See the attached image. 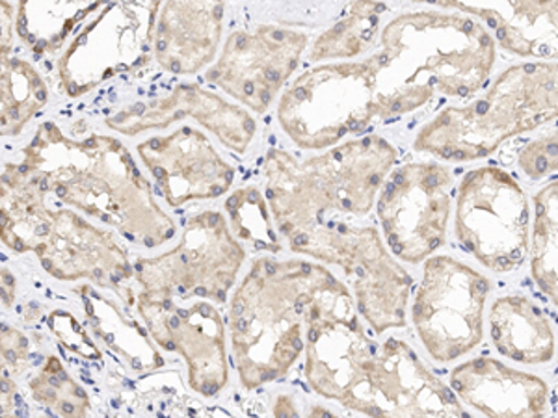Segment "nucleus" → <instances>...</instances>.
I'll return each mask as SVG.
<instances>
[{
	"mask_svg": "<svg viewBox=\"0 0 558 418\" xmlns=\"http://www.w3.org/2000/svg\"><path fill=\"white\" fill-rule=\"evenodd\" d=\"M452 173L438 162H413L389 173L376 201L389 251L408 265L436 254L451 218Z\"/></svg>",
	"mask_w": 558,
	"mask_h": 418,
	"instance_id": "nucleus-13",
	"label": "nucleus"
},
{
	"mask_svg": "<svg viewBox=\"0 0 558 418\" xmlns=\"http://www.w3.org/2000/svg\"><path fill=\"white\" fill-rule=\"evenodd\" d=\"M28 386L39 406L49 407L57 415L86 417L92 413L88 393L65 372L64 365L54 355L45 359Z\"/></svg>",
	"mask_w": 558,
	"mask_h": 418,
	"instance_id": "nucleus-26",
	"label": "nucleus"
},
{
	"mask_svg": "<svg viewBox=\"0 0 558 418\" xmlns=\"http://www.w3.org/2000/svg\"><path fill=\"white\" fill-rule=\"evenodd\" d=\"M244 260L246 249L231 233L226 216L204 210L184 222L183 235L173 249L136 259L134 279L142 291L226 304Z\"/></svg>",
	"mask_w": 558,
	"mask_h": 418,
	"instance_id": "nucleus-10",
	"label": "nucleus"
},
{
	"mask_svg": "<svg viewBox=\"0 0 558 418\" xmlns=\"http://www.w3.org/2000/svg\"><path fill=\"white\" fill-rule=\"evenodd\" d=\"M136 149L172 209L223 196L235 181V170L197 128H178L168 136L146 139Z\"/></svg>",
	"mask_w": 558,
	"mask_h": 418,
	"instance_id": "nucleus-16",
	"label": "nucleus"
},
{
	"mask_svg": "<svg viewBox=\"0 0 558 418\" xmlns=\"http://www.w3.org/2000/svg\"><path fill=\"white\" fill-rule=\"evenodd\" d=\"M395 162L397 149L376 134L350 139L304 162L283 149H270L265 197L276 228L287 238L331 214H368Z\"/></svg>",
	"mask_w": 558,
	"mask_h": 418,
	"instance_id": "nucleus-6",
	"label": "nucleus"
},
{
	"mask_svg": "<svg viewBox=\"0 0 558 418\" xmlns=\"http://www.w3.org/2000/svg\"><path fill=\"white\" fill-rule=\"evenodd\" d=\"M521 172L533 181L549 177L558 172V128L534 139L521 149L518 157Z\"/></svg>",
	"mask_w": 558,
	"mask_h": 418,
	"instance_id": "nucleus-28",
	"label": "nucleus"
},
{
	"mask_svg": "<svg viewBox=\"0 0 558 418\" xmlns=\"http://www.w3.org/2000/svg\"><path fill=\"white\" fill-rule=\"evenodd\" d=\"M49 88L33 64L21 58L0 62V133L20 136L44 110Z\"/></svg>",
	"mask_w": 558,
	"mask_h": 418,
	"instance_id": "nucleus-23",
	"label": "nucleus"
},
{
	"mask_svg": "<svg viewBox=\"0 0 558 418\" xmlns=\"http://www.w3.org/2000/svg\"><path fill=\"white\" fill-rule=\"evenodd\" d=\"M291 251L343 268L357 312L375 333L407 325L413 279L387 251L375 228L324 220L287 236Z\"/></svg>",
	"mask_w": 558,
	"mask_h": 418,
	"instance_id": "nucleus-9",
	"label": "nucleus"
},
{
	"mask_svg": "<svg viewBox=\"0 0 558 418\" xmlns=\"http://www.w3.org/2000/svg\"><path fill=\"white\" fill-rule=\"evenodd\" d=\"M489 331L497 352L521 365H544L557 352L551 323L533 299L521 294L495 299Z\"/></svg>",
	"mask_w": 558,
	"mask_h": 418,
	"instance_id": "nucleus-22",
	"label": "nucleus"
},
{
	"mask_svg": "<svg viewBox=\"0 0 558 418\" xmlns=\"http://www.w3.org/2000/svg\"><path fill=\"white\" fill-rule=\"evenodd\" d=\"M553 120H558V62L512 65L483 97L441 110L418 131L413 147L447 162H473Z\"/></svg>",
	"mask_w": 558,
	"mask_h": 418,
	"instance_id": "nucleus-7",
	"label": "nucleus"
},
{
	"mask_svg": "<svg viewBox=\"0 0 558 418\" xmlns=\"http://www.w3.org/2000/svg\"><path fill=\"white\" fill-rule=\"evenodd\" d=\"M194 118L229 151H247L254 142L257 125L246 110L216 96L199 84H179L172 94L155 101L136 102L105 120V125L125 136L160 131L175 121Z\"/></svg>",
	"mask_w": 558,
	"mask_h": 418,
	"instance_id": "nucleus-18",
	"label": "nucleus"
},
{
	"mask_svg": "<svg viewBox=\"0 0 558 418\" xmlns=\"http://www.w3.org/2000/svg\"><path fill=\"white\" fill-rule=\"evenodd\" d=\"M307 44V34L286 26L236 30L226 39L222 54L207 70L205 81L255 114H265L299 67Z\"/></svg>",
	"mask_w": 558,
	"mask_h": 418,
	"instance_id": "nucleus-15",
	"label": "nucleus"
},
{
	"mask_svg": "<svg viewBox=\"0 0 558 418\" xmlns=\"http://www.w3.org/2000/svg\"><path fill=\"white\" fill-rule=\"evenodd\" d=\"M226 210L231 218V229L236 238L255 242L260 249L281 251L278 236L274 233V216L267 197H263L255 186L241 188L226 201Z\"/></svg>",
	"mask_w": 558,
	"mask_h": 418,
	"instance_id": "nucleus-27",
	"label": "nucleus"
},
{
	"mask_svg": "<svg viewBox=\"0 0 558 418\" xmlns=\"http://www.w3.org/2000/svg\"><path fill=\"white\" fill-rule=\"evenodd\" d=\"M529 201L520 183L497 165L463 175L458 186L454 235L492 272H514L529 254Z\"/></svg>",
	"mask_w": 558,
	"mask_h": 418,
	"instance_id": "nucleus-11",
	"label": "nucleus"
},
{
	"mask_svg": "<svg viewBox=\"0 0 558 418\" xmlns=\"http://www.w3.org/2000/svg\"><path fill=\"white\" fill-rule=\"evenodd\" d=\"M387 8L380 0L350 2L336 25L320 34L310 49V60H347L367 51L375 44L381 13Z\"/></svg>",
	"mask_w": 558,
	"mask_h": 418,
	"instance_id": "nucleus-24",
	"label": "nucleus"
},
{
	"mask_svg": "<svg viewBox=\"0 0 558 418\" xmlns=\"http://www.w3.org/2000/svg\"><path fill=\"white\" fill-rule=\"evenodd\" d=\"M531 273L539 292L558 307V181L534 196Z\"/></svg>",
	"mask_w": 558,
	"mask_h": 418,
	"instance_id": "nucleus-25",
	"label": "nucleus"
},
{
	"mask_svg": "<svg viewBox=\"0 0 558 418\" xmlns=\"http://www.w3.org/2000/svg\"><path fill=\"white\" fill-rule=\"evenodd\" d=\"M2 305H4V309H10L12 307L13 302H15V278H13V273L8 270V268H2Z\"/></svg>",
	"mask_w": 558,
	"mask_h": 418,
	"instance_id": "nucleus-31",
	"label": "nucleus"
},
{
	"mask_svg": "<svg viewBox=\"0 0 558 418\" xmlns=\"http://www.w3.org/2000/svg\"><path fill=\"white\" fill-rule=\"evenodd\" d=\"M451 386L458 398L484 417H538L549 399L546 381L495 357L458 365L451 372Z\"/></svg>",
	"mask_w": 558,
	"mask_h": 418,
	"instance_id": "nucleus-21",
	"label": "nucleus"
},
{
	"mask_svg": "<svg viewBox=\"0 0 558 418\" xmlns=\"http://www.w3.org/2000/svg\"><path fill=\"white\" fill-rule=\"evenodd\" d=\"M380 45L375 57L381 121L425 107L436 94L476 96L497 57L488 28L457 12L402 13L381 30Z\"/></svg>",
	"mask_w": 558,
	"mask_h": 418,
	"instance_id": "nucleus-5",
	"label": "nucleus"
},
{
	"mask_svg": "<svg viewBox=\"0 0 558 418\" xmlns=\"http://www.w3.org/2000/svg\"><path fill=\"white\" fill-rule=\"evenodd\" d=\"M380 120L378 62L324 64L305 71L279 99L278 121L300 149H330Z\"/></svg>",
	"mask_w": 558,
	"mask_h": 418,
	"instance_id": "nucleus-8",
	"label": "nucleus"
},
{
	"mask_svg": "<svg viewBox=\"0 0 558 418\" xmlns=\"http://www.w3.org/2000/svg\"><path fill=\"white\" fill-rule=\"evenodd\" d=\"M475 15L501 49L521 58L557 60L558 0H412Z\"/></svg>",
	"mask_w": 558,
	"mask_h": 418,
	"instance_id": "nucleus-19",
	"label": "nucleus"
},
{
	"mask_svg": "<svg viewBox=\"0 0 558 418\" xmlns=\"http://www.w3.org/2000/svg\"><path fill=\"white\" fill-rule=\"evenodd\" d=\"M136 309L160 348L179 354L189 367V385L213 398L228 386L226 325L215 305L165 292H140Z\"/></svg>",
	"mask_w": 558,
	"mask_h": 418,
	"instance_id": "nucleus-14",
	"label": "nucleus"
},
{
	"mask_svg": "<svg viewBox=\"0 0 558 418\" xmlns=\"http://www.w3.org/2000/svg\"><path fill=\"white\" fill-rule=\"evenodd\" d=\"M31 359L28 352V339L23 331L15 330L12 325H2V376L15 378L25 370Z\"/></svg>",
	"mask_w": 558,
	"mask_h": 418,
	"instance_id": "nucleus-29",
	"label": "nucleus"
},
{
	"mask_svg": "<svg viewBox=\"0 0 558 418\" xmlns=\"http://www.w3.org/2000/svg\"><path fill=\"white\" fill-rule=\"evenodd\" d=\"M355 298L317 262L259 257L229 307V330L242 386L281 380L305 352L313 333L354 320Z\"/></svg>",
	"mask_w": 558,
	"mask_h": 418,
	"instance_id": "nucleus-1",
	"label": "nucleus"
},
{
	"mask_svg": "<svg viewBox=\"0 0 558 418\" xmlns=\"http://www.w3.org/2000/svg\"><path fill=\"white\" fill-rule=\"evenodd\" d=\"M160 0H20L15 30L76 99L149 62Z\"/></svg>",
	"mask_w": 558,
	"mask_h": 418,
	"instance_id": "nucleus-2",
	"label": "nucleus"
},
{
	"mask_svg": "<svg viewBox=\"0 0 558 418\" xmlns=\"http://www.w3.org/2000/svg\"><path fill=\"white\" fill-rule=\"evenodd\" d=\"M0 8H2V45H0V52H2V60H8L10 58L8 52L12 49L13 8L7 0L0 2Z\"/></svg>",
	"mask_w": 558,
	"mask_h": 418,
	"instance_id": "nucleus-30",
	"label": "nucleus"
},
{
	"mask_svg": "<svg viewBox=\"0 0 558 418\" xmlns=\"http://www.w3.org/2000/svg\"><path fill=\"white\" fill-rule=\"evenodd\" d=\"M286 402L287 396H279L278 404L274 407V415H276V417H296L299 411L292 406V399L291 404H286Z\"/></svg>",
	"mask_w": 558,
	"mask_h": 418,
	"instance_id": "nucleus-32",
	"label": "nucleus"
},
{
	"mask_svg": "<svg viewBox=\"0 0 558 418\" xmlns=\"http://www.w3.org/2000/svg\"><path fill=\"white\" fill-rule=\"evenodd\" d=\"M488 278L449 255L425 260L412 320L432 359L457 361L483 343Z\"/></svg>",
	"mask_w": 558,
	"mask_h": 418,
	"instance_id": "nucleus-12",
	"label": "nucleus"
},
{
	"mask_svg": "<svg viewBox=\"0 0 558 418\" xmlns=\"http://www.w3.org/2000/svg\"><path fill=\"white\" fill-rule=\"evenodd\" d=\"M223 0H166L153 57L173 75H194L213 64L222 39Z\"/></svg>",
	"mask_w": 558,
	"mask_h": 418,
	"instance_id": "nucleus-20",
	"label": "nucleus"
},
{
	"mask_svg": "<svg viewBox=\"0 0 558 418\" xmlns=\"http://www.w3.org/2000/svg\"><path fill=\"white\" fill-rule=\"evenodd\" d=\"M45 272L58 281L89 279L92 283L120 291L134 278V265L114 235L83 220L71 209H52L44 238L34 249Z\"/></svg>",
	"mask_w": 558,
	"mask_h": 418,
	"instance_id": "nucleus-17",
	"label": "nucleus"
},
{
	"mask_svg": "<svg viewBox=\"0 0 558 418\" xmlns=\"http://www.w3.org/2000/svg\"><path fill=\"white\" fill-rule=\"evenodd\" d=\"M49 194L114 228L140 246L159 247L175 236V223L153 197L133 155L120 139L65 136L54 121L39 125L20 162Z\"/></svg>",
	"mask_w": 558,
	"mask_h": 418,
	"instance_id": "nucleus-4",
	"label": "nucleus"
},
{
	"mask_svg": "<svg viewBox=\"0 0 558 418\" xmlns=\"http://www.w3.org/2000/svg\"><path fill=\"white\" fill-rule=\"evenodd\" d=\"M304 374L323 398L367 417H468L410 344L395 336L375 343L357 317L313 333Z\"/></svg>",
	"mask_w": 558,
	"mask_h": 418,
	"instance_id": "nucleus-3",
	"label": "nucleus"
}]
</instances>
